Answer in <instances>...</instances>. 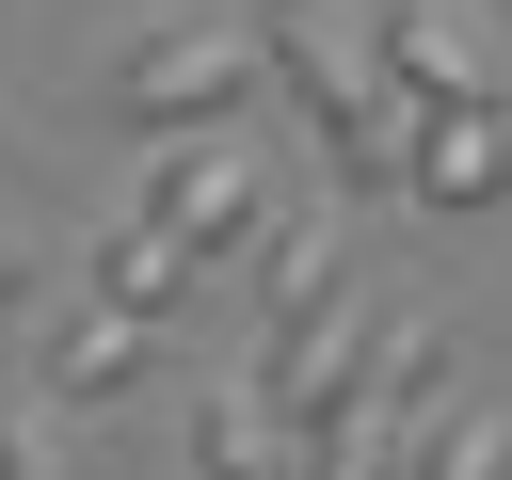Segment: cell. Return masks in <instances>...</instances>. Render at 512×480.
Here are the masks:
<instances>
[{"label": "cell", "mask_w": 512, "mask_h": 480, "mask_svg": "<svg viewBox=\"0 0 512 480\" xmlns=\"http://www.w3.org/2000/svg\"><path fill=\"white\" fill-rule=\"evenodd\" d=\"M416 480H512V400H480V416H448V432L416 448Z\"/></svg>", "instance_id": "7"}, {"label": "cell", "mask_w": 512, "mask_h": 480, "mask_svg": "<svg viewBox=\"0 0 512 480\" xmlns=\"http://www.w3.org/2000/svg\"><path fill=\"white\" fill-rule=\"evenodd\" d=\"M400 192L496 208V192H512V112H416V176H400Z\"/></svg>", "instance_id": "5"}, {"label": "cell", "mask_w": 512, "mask_h": 480, "mask_svg": "<svg viewBox=\"0 0 512 480\" xmlns=\"http://www.w3.org/2000/svg\"><path fill=\"white\" fill-rule=\"evenodd\" d=\"M336 272H352V240H336L320 208H288V224H272V272H256V352H240L256 384H288V368L352 320V304H336Z\"/></svg>", "instance_id": "2"}, {"label": "cell", "mask_w": 512, "mask_h": 480, "mask_svg": "<svg viewBox=\"0 0 512 480\" xmlns=\"http://www.w3.org/2000/svg\"><path fill=\"white\" fill-rule=\"evenodd\" d=\"M16 288H32V240H16V224H0V304H16Z\"/></svg>", "instance_id": "10"}, {"label": "cell", "mask_w": 512, "mask_h": 480, "mask_svg": "<svg viewBox=\"0 0 512 480\" xmlns=\"http://www.w3.org/2000/svg\"><path fill=\"white\" fill-rule=\"evenodd\" d=\"M144 224L176 240V256H224V224H256V160L208 128V144H160V176H144Z\"/></svg>", "instance_id": "3"}, {"label": "cell", "mask_w": 512, "mask_h": 480, "mask_svg": "<svg viewBox=\"0 0 512 480\" xmlns=\"http://www.w3.org/2000/svg\"><path fill=\"white\" fill-rule=\"evenodd\" d=\"M192 464L208 480H320V448H304V416L272 384H208L192 400Z\"/></svg>", "instance_id": "4"}, {"label": "cell", "mask_w": 512, "mask_h": 480, "mask_svg": "<svg viewBox=\"0 0 512 480\" xmlns=\"http://www.w3.org/2000/svg\"><path fill=\"white\" fill-rule=\"evenodd\" d=\"M128 368H144V320H128V304H96V320L48 336V384H64V400H112Z\"/></svg>", "instance_id": "6"}, {"label": "cell", "mask_w": 512, "mask_h": 480, "mask_svg": "<svg viewBox=\"0 0 512 480\" xmlns=\"http://www.w3.org/2000/svg\"><path fill=\"white\" fill-rule=\"evenodd\" d=\"M176 272H192V256H176L160 224H128V240H112V304H128V320H144V304H176Z\"/></svg>", "instance_id": "8"}, {"label": "cell", "mask_w": 512, "mask_h": 480, "mask_svg": "<svg viewBox=\"0 0 512 480\" xmlns=\"http://www.w3.org/2000/svg\"><path fill=\"white\" fill-rule=\"evenodd\" d=\"M256 96H272L256 16H144V32H112V64H96V112H128L144 144H208V128L256 112Z\"/></svg>", "instance_id": "1"}, {"label": "cell", "mask_w": 512, "mask_h": 480, "mask_svg": "<svg viewBox=\"0 0 512 480\" xmlns=\"http://www.w3.org/2000/svg\"><path fill=\"white\" fill-rule=\"evenodd\" d=\"M0 480H64V464H48V416H32V400H0Z\"/></svg>", "instance_id": "9"}]
</instances>
